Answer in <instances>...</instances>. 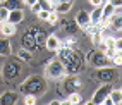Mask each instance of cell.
I'll return each mask as SVG.
<instances>
[{
    "mask_svg": "<svg viewBox=\"0 0 122 105\" xmlns=\"http://www.w3.org/2000/svg\"><path fill=\"white\" fill-rule=\"evenodd\" d=\"M59 59L62 60V64L66 66L67 72H79L83 69V57L79 55V52L76 48H66V47H60L59 50Z\"/></svg>",
    "mask_w": 122,
    "mask_h": 105,
    "instance_id": "6da1fadb",
    "label": "cell"
},
{
    "mask_svg": "<svg viewBox=\"0 0 122 105\" xmlns=\"http://www.w3.org/2000/svg\"><path fill=\"white\" fill-rule=\"evenodd\" d=\"M69 74L67 72V69H66V66L62 64V60L60 59H53V60H50L46 64V67H45V78L46 79H64Z\"/></svg>",
    "mask_w": 122,
    "mask_h": 105,
    "instance_id": "7a4b0ae2",
    "label": "cell"
},
{
    "mask_svg": "<svg viewBox=\"0 0 122 105\" xmlns=\"http://www.w3.org/2000/svg\"><path fill=\"white\" fill-rule=\"evenodd\" d=\"M45 88H46V84H45V79L41 76H29L22 83L21 90L24 93H33V95L38 96L40 93H45Z\"/></svg>",
    "mask_w": 122,
    "mask_h": 105,
    "instance_id": "3957f363",
    "label": "cell"
},
{
    "mask_svg": "<svg viewBox=\"0 0 122 105\" xmlns=\"http://www.w3.org/2000/svg\"><path fill=\"white\" fill-rule=\"evenodd\" d=\"M88 62L91 64L93 67H105V66H108V62H110V59L105 55L102 50H93V52H89L88 53Z\"/></svg>",
    "mask_w": 122,
    "mask_h": 105,
    "instance_id": "277c9868",
    "label": "cell"
},
{
    "mask_svg": "<svg viewBox=\"0 0 122 105\" xmlns=\"http://www.w3.org/2000/svg\"><path fill=\"white\" fill-rule=\"evenodd\" d=\"M112 88H113V86H112V83H102L98 88H96V91L93 93L91 103H95V105H102V103H103V100L110 95Z\"/></svg>",
    "mask_w": 122,
    "mask_h": 105,
    "instance_id": "5b68a950",
    "label": "cell"
},
{
    "mask_svg": "<svg viewBox=\"0 0 122 105\" xmlns=\"http://www.w3.org/2000/svg\"><path fill=\"white\" fill-rule=\"evenodd\" d=\"M96 78H98L102 83H112V81L117 79V71L113 67H110V66L98 67V71H96Z\"/></svg>",
    "mask_w": 122,
    "mask_h": 105,
    "instance_id": "8992f818",
    "label": "cell"
},
{
    "mask_svg": "<svg viewBox=\"0 0 122 105\" xmlns=\"http://www.w3.org/2000/svg\"><path fill=\"white\" fill-rule=\"evenodd\" d=\"M45 47H46V50H50V52H57L62 47V40L57 35H48L46 40H45Z\"/></svg>",
    "mask_w": 122,
    "mask_h": 105,
    "instance_id": "52a82bcc",
    "label": "cell"
},
{
    "mask_svg": "<svg viewBox=\"0 0 122 105\" xmlns=\"http://www.w3.org/2000/svg\"><path fill=\"white\" fill-rule=\"evenodd\" d=\"M74 21L77 22V26H79L81 29H86L89 24H91V17H89V12H88V10H79Z\"/></svg>",
    "mask_w": 122,
    "mask_h": 105,
    "instance_id": "ba28073f",
    "label": "cell"
},
{
    "mask_svg": "<svg viewBox=\"0 0 122 105\" xmlns=\"http://www.w3.org/2000/svg\"><path fill=\"white\" fill-rule=\"evenodd\" d=\"M17 98H19V95L15 91H4L0 95V105H14L17 102Z\"/></svg>",
    "mask_w": 122,
    "mask_h": 105,
    "instance_id": "9c48e42d",
    "label": "cell"
},
{
    "mask_svg": "<svg viewBox=\"0 0 122 105\" xmlns=\"http://www.w3.org/2000/svg\"><path fill=\"white\" fill-rule=\"evenodd\" d=\"M64 90H66L67 93H71V91H77V88L81 86V81H79V78H64Z\"/></svg>",
    "mask_w": 122,
    "mask_h": 105,
    "instance_id": "30bf717a",
    "label": "cell"
},
{
    "mask_svg": "<svg viewBox=\"0 0 122 105\" xmlns=\"http://www.w3.org/2000/svg\"><path fill=\"white\" fill-rule=\"evenodd\" d=\"M15 31H17V28H15V24L10 22V21H5V22L0 24V35H2V36L9 38V36L15 35Z\"/></svg>",
    "mask_w": 122,
    "mask_h": 105,
    "instance_id": "8fae6325",
    "label": "cell"
},
{
    "mask_svg": "<svg viewBox=\"0 0 122 105\" xmlns=\"http://www.w3.org/2000/svg\"><path fill=\"white\" fill-rule=\"evenodd\" d=\"M12 53V45L7 36H0V57H9Z\"/></svg>",
    "mask_w": 122,
    "mask_h": 105,
    "instance_id": "7c38bea8",
    "label": "cell"
},
{
    "mask_svg": "<svg viewBox=\"0 0 122 105\" xmlns=\"http://www.w3.org/2000/svg\"><path fill=\"white\" fill-rule=\"evenodd\" d=\"M19 71L21 69H19V66L15 62H9V64H5V66H4V76L5 78H15L19 74Z\"/></svg>",
    "mask_w": 122,
    "mask_h": 105,
    "instance_id": "4fadbf2b",
    "label": "cell"
},
{
    "mask_svg": "<svg viewBox=\"0 0 122 105\" xmlns=\"http://www.w3.org/2000/svg\"><path fill=\"white\" fill-rule=\"evenodd\" d=\"M71 9H72V2H64V0H60L59 4H55V5H53V10H55V12H59L60 16H62V14H67Z\"/></svg>",
    "mask_w": 122,
    "mask_h": 105,
    "instance_id": "5bb4252c",
    "label": "cell"
},
{
    "mask_svg": "<svg viewBox=\"0 0 122 105\" xmlns=\"http://www.w3.org/2000/svg\"><path fill=\"white\" fill-rule=\"evenodd\" d=\"M81 102H83V96H81L79 91H71L67 100H62V103H67V105H77Z\"/></svg>",
    "mask_w": 122,
    "mask_h": 105,
    "instance_id": "9a60e30c",
    "label": "cell"
},
{
    "mask_svg": "<svg viewBox=\"0 0 122 105\" xmlns=\"http://www.w3.org/2000/svg\"><path fill=\"white\" fill-rule=\"evenodd\" d=\"M22 19H24V12H22V9H14V10L9 12V19H7V21L17 24V22H21Z\"/></svg>",
    "mask_w": 122,
    "mask_h": 105,
    "instance_id": "2e32d148",
    "label": "cell"
},
{
    "mask_svg": "<svg viewBox=\"0 0 122 105\" xmlns=\"http://www.w3.org/2000/svg\"><path fill=\"white\" fill-rule=\"evenodd\" d=\"M103 48H117V38L115 36H103V42L100 43V50Z\"/></svg>",
    "mask_w": 122,
    "mask_h": 105,
    "instance_id": "e0dca14e",
    "label": "cell"
},
{
    "mask_svg": "<svg viewBox=\"0 0 122 105\" xmlns=\"http://www.w3.org/2000/svg\"><path fill=\"white\" fill-rule=\"evenodd\" d=\"M89 17H91V24H98L103 17V9L102 7H93V10L89 12Z\"/></svg>",
    "mask_w": 122,
    "mask_h": 105,
    "instance_id": "ac0fdd59",
    "label": "cell"
},
{
    "mask_svg": "<svg viewBox=\"0 0 122 105\" xmlns=\"http://www.w3.org/2000/svg\"><path fill=\"white\" fill-rule=\"evenodd\" d=\"M110 100L113 105H120L122 103V90L120 88H112V91H110Z\"/></svg>",
    "mask_w": 122,
    "mask_h": 105,
    "instance_id": "d6986e66",
    "label": "cell"
},
{
    "mask_svg": "<svg viewBox=\"0 0 122 105\" xmlns=\"http://www.w3.org/2000/svg\"><path fill=\"white\" fill-rule=\"evenodd\" d=\"M102 9H103V17H102V19L110 21V17H112L113 14H115V7H113L110 2H107L105 5H102Z\"/></svg>",
    "mask_w": 122,
    "mask_h": 105,
    "instance_id": "ffe728a7",
    "label": "cell"
},
{
    "mask_svg": "<svg viewBox=\"0 0 122 105\" xmlns=\"http://www.w3.org/2000/svg\"><path fill=\"white\" fill-rule=\"evenodd\" d=\"M17 57L22 60V62H29L31 59H33V53H31V50H28V48H19V52H17Z\"/></svg>",
    "mask_w": 122,
    "mask_h": 105,
    "instance_id": "44dd1931",
    "label": "cell"
},
{
    "mask_svg": "<svg viewBox=\"0 0 122 105\" xmlns=\"http://www.w3.org/2000/svg\"><path fill=\"white\" fill-rule=\"evenodd\" d=\"M2 5H5L9 10H14V9H21V5H22V0H7V2H4Z\"/></svg>",
    "mask_w": 122,
    "mask_h": 105,
    "instance_id": "7402d4cb",
    "label": "cell"
},
{
    "mask_svg": "<svg viewBox=\"0 0 122 105\" xmlns=\"http://www.w3.org/2000/svg\"><path fill=\"white\" fill-rule=\"evenodd\" d=\"M113 66H122V48H117L115 53H113V57L110 59Z\"/></svg>",
    "mask_w": 122,
    "mask_h": 105,
    "instance_id": "603a6c76",
    "label": "cell"
},
{
    "mask_svg": "<svg viewBox=\"0 0 122 105\" xmlns=\"http://www.w3.org/2000/svg\"><path fill=\"white\" fill-rule=\"evenodd\" d=\"M59 17H60V14H59V12H55V10L52 9L50 14H48L46 22H48V24H57V22H59Z\"/></svg>",
    "mask_w": 122,
    "mask_h": 105,
    "instance_id": "cb8c5ba5",
    "label": "cell"
},
{
    "mask_svg": "<svg viewBox=\"0 0 122 105\" xmlns=\"http://www.w3.org/2000/svg\"><path fill=\"white\" fill-rule=\"evenodd\" d=\"M9 9H7V7L5 5H0V24H2V22H5L7 19H9Z\"/></svg>",
    "mask_w": 122,
    "mask_h": 105,
    "instance_id": "d4e9b609",
    "label": "cell"
},
{
    "mask_svg": "<svg viewBox=\"0 0 122 105\" xmlns=\"http://www.w3.org/2000/svg\"><path fill=\"white\" fill-rule=\"evenodd\" d=\"M76 45H77V42H76V38H72V36L66 38L62 42V47H66V48H76Z\"/></svg>",
    "mask_w": 122,
    "mask_h": 105,
    "instance_id": "484cf974",
    "label": "cell"
},
{
    "mask_svg": "<svg viewBox=\"0 0 122 105\" xmlns=\"http://www.w3.org/2000/svg\"><path fill=\"white\" fill-rule=\"evenodd\" d=\"M38 102V96L33 95V93H26V96H24V103L26 105H35Z\"/></svg>",
    "mask_w": 122,
    "mask_h": 105,
    "instance_id": "4316f807",
    "label": "cell"
},
{
    "mask_svg": "<svg viewBox=\"0 0 122 105\" xmlns=\"http://www.w3.org/2000/svg\"><path fill=\"white\" fill-rule=\"evenodd\" d=\"M48 14H50V10H46V9H40V10L36 12V16H38L40 21H46V19H48Z\"/></svg>",
    "mask_w": 122,
    "mask_h": 105,
    "instance_id": "83f0119b",
    "label": "cell"
},
{
    "mask_svg": "<svg viewBox=\"0 0 122 105\" xmlns=\"http://www.w3.org/2000/svg\"><path fill=\"white\" fill-rule=\"evenodd\" d=\"M38 4L41 5V9H46V10H52L53 9V5H52L50 0H38Z\"/></svg>",
    "mask_w": 122,
    "mask_h": 105,
    "instance_id": "f1b7e54d",
    "label": "cell"
},
{
    "mask_svg": "<svg viewBox=\"0 0 122 105\" xmlns=\"http://www.w3.org/2000/svg\"><path fill=\"white\" fill-rule=\"evenodd\" d=\"M88 2L91 4L93 7H102V5H103V2H102V0H88Z\"/></svg>",
    "mask_w": 122,
    "mask_h": 105,
    "instance_id": "f546056e",
    "label": "cell"
},
{
    "mask_svg": "<svg viewBox=\"0 0 122 105\" xmlns=\"http://www.w3.org/2000/svg\"><path fill=\"white\" fill-rule=\"evenodd\" d=\"M108 2L115 7V9H119V7H122V0H108Z\"/></svg>",
    "mask_w": 122,
    "mask_h": 105,
    "instance_id": "4dcf8cb0",
    "label": "cell"
},
{
    "mask_svg": "<svg viewBox=\"0 0 122 105\" xmlns=\"http://www.w3.org/2000/svg\"><path fill=\"white\" fill-rule=\"evenodd\" d=\"M22 4L28 5V7H33L35 4H38V0H22Z\"/></svg>",
    "mask_w": 122,
    "mask_h": 105,
    "instance_id": "1f68e13d",
    "label": "cell"
},
{
    "mask_svg": "<svg viewBox=\"0 0 122 105\" xmlns=\"http://www.w3.org/2000/svg\"><path fill=\"white\" fill-rule=\"evenodd\" d=\"M40 9H41V5H40V4H35V5H33V7H31V10H33V12H35V14H36V12H38V10H40Z\"/></svg>",
    "mask_w": 122,
    "mask_h": 105,
    "instance_id": "d6a6232c",
    "label": "cell"
},
{
    "mask_svg": "<svg viewBox=\"0 0 122 105\" xmlns=\"http://www.w3.org/2000/svg\"><path fill=\"white\" fill-rule=\"evenodd\" d=\"M62 103V100H52L50 102V105H60Z\"/></svg>",
    "mask_w": 122,
    "mask_h": 105,
    "instance_id": "836d02e7",
    "label": "cell"
},
{
    "mask_svg": "<svg viewBox=\"0 0 122 105\" xmlns=\"http://www.w3.org/2000/svg\"><path fill=\"white\" fill-rule=\"evenodd\" d=\"M117 48H122V38H117Z\"/></svg>",
    "mask_w": 122,
    "mask_h": 105,
    "instance_id": "e575fe53",
    "label": "cell"
},
{
    "mask_svg": "<svg viewBox=\"0 0 122 105\" xmlns=\"http://www.w3.org/2000/svg\"><path fill=\"white\" fill-rule=\"evenodd\" d=\"M50 2H52V5H55V4H59L60 0H50Z\"/></svg>",
    "mask_w": 122,
    "mask_h": 105,
    "instance_id": "d590c367",
    "label": "cell"
},
{
    "mask_svg": "<svg viewBox=\"0 0 122 105\" xmlns=\"http://www.w3.org/2000/svg\"><path fill=\"white\" fill-rule=\"evenodd\" d=\"M64 2H74V0H64Z\"/></svg>",
    "mask_w": 122,
    "mask_h": 105,
    "instance_id": "8d00e7d4",
    "label": "cell"
},
{
    "mask_svg": "<svg viewBox=\"0 0 122 105\" xmlns=\"http://www.w3.org/2000/svg\"><path fill=\"white\" fill-rule=\"evenodd\" d=\"M4 2H7V0H0V4H4Z\"/></svg>",
    "mask_w": 122,
    "mask_h": 105,
    "instance_id": "74e56055",
    "label": "cell"
}]
</instances>
